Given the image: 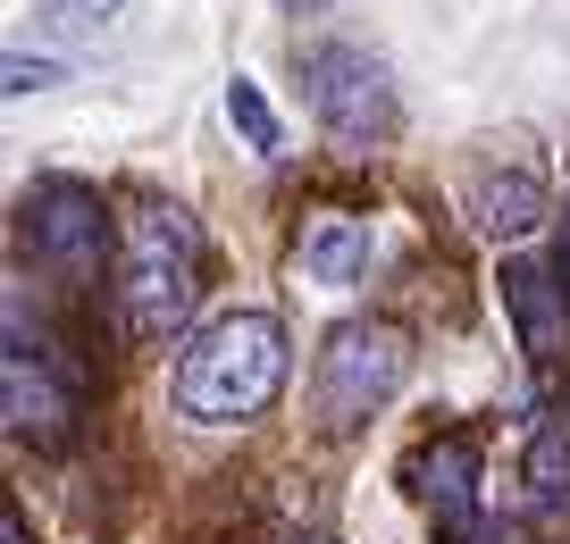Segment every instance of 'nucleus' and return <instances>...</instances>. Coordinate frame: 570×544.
Listing matches in <instances>:
<instances>
[{
	"instance_id": "nucleus-13",
	"label": "nucleus",
	"mask_w": 570,
	"mask_h": 544,
	"mask_svg": "<svg viewBox=\"0 0 570 544\" xmlns=\"http://www.w3.org/2000/svg\"><path fill=\"white\" fill-rule=\"evenodd\" d=\"M227 118H235V135H244L252 142V151H277V142H285V126H277V109H268V92L261 85H252V76H235V85H227Z\"/></svg>"
},
{
	"instance_id": "nucleus-10",
	"label": "nucleus",
	"mask_w": 570,
	"mask_h": 544,
	"mask_svg": "<svg viewBox=\"0 0 570 544\" xmlns=\"http://www.w3.org/2000/svg\"><path fill=\"white\" fill-rule=\"evenodd\" d=\"M470 218H479V235L512 244V235H529L537 218H546V185H537L529 168H512V176H479V185H470Z\"/></svg>"
},
{
	"instance_id": "nucleus-16",
	"label": "nucleus",
	"mask_w": 570,
	"mask_h": 544,
	"mask_svg": "<svg viewBox=\"0 0 570 544\" xmlns=\"http://www.w3.org/2000/svg\"><path fill=\"white\" fill-rule=\"evenodd\" d=\"M562 277H570V218H562Z\"/></svg>"
},
{
	"instance_id": "nucleus-17",
	"label": "nucleus",
	"mask_w": 570,
	"mask_h": 544,
	"mask_svg": "<svg viewBox=\"0 0 570 544\" xmlns=\"http://www.w3.org/2000/svg\"><path fill=\"white\" fill-rule=\"evenodd\" d=\"M303 544H336V536H303Z\"/></svg>"
},
{
	"instance_id": "nucleus-6",
	"label": "nucleus",
	"mask_w": 570,
	"mask_h": 544,
	"mask_svg": "<svg viewBox=\"0 0 570 544\" xmlns=\"http://www.w3.org/2000/svg\"><path fill=\"white\" fill-rule=\"evenodd\" d=\"M26 235H35V251L59 277H101V201L85 185H35Z\"/></svg>"
},
{
	"instance_id": "nucleus-9",
	"label": "nucleus",
	"mask_w": 570,
	"mask_h": 544,
	"mask_svg": "<svg viewBox=\"0 0 570 544\" xmlns=\"http://www.w3.org/2000/svg\"><path fill=\"white\" fill-rule=\"evenodd\" d=\"M370 251H377V235H370L361 210H320V218H303L294 268H303L311 285H327V294H344V285L370 277Z\"/></svg>"
},
{
	"instance_id": "nucleus-15",
	"label": "nucleus",
	"mask_w": 570,
	"mask_h": 544,
	"mask_svg": "<svg viewBox=\"0 0 570 544\" xmlns=\"http://www.w3.org/2000/svg\"><path fill=\"white\" fill-rule=\"evenodd\" d=\"M0 544H26V520H18V511H0Z\"/></svg>"
},
{
	"instance_id": "nucleus-2",
	"label": "nucleus",
	"mask_w": 570,
	"mask_h": 544,
	"mask_svg": "<svg viewBox=\"0 0 570 544\" xmlns=\"http://www.w3.org/2000/svg\"><path fill=\"white\" fill-rule=\"evenodd\" d=\"M202 294V227L177 201H135L118 218V318L135 344H168Z\"/></svg>"
},
{
	"instance_id": "nucleus-5",
	"label": "nucleus",
	"mask_w": 570,
	"mask_h": 544,
	"mask_svg": "<svg viewBox=\"0 0 570 544\" xmlns=\"http://www.w3.org/2000/svg\"><path fill=\"white\" fill-rule=\"evenodd\" d=\"M303 92H311V109H320V126L336 142H353V151H370V142L394 135V85L353 42H320V51L303 59Z\"/></svg>"
},
{
	"instance_id": "nucleus-1",
	"label": "nucleus",
	"mask_w": 570,
	"mask_h": 544,
	"mask_svg": "<svg viewBox=\"0 0 570 544\" xmlns=\"http://www.w3.org/2000/svg\"><path fill=\"white\" fill-rule=\"evenodd\" d=\"M285 327L268 310H227L210 318V327L194 335V344L177 352V377H168V394H177V411L194 427H252L277 411L285 394Z\"/></svg>"
},
{
	"instance_id": "nucleus-12",
	"label": "nucleus",
	"mask_w": 570,
	"mask_h": 544,
	"mask_svg": "<svg viewBox=\"0 0 570 544\" xmlns=\"http://www.w3.org/2000/svg\"><path fill=\"white\" fill-rule=\"evenodd\" d=\"M126 0H35V26L51 42H101L109 26H118Z\"/></svg>"
},
{
	"instance_id": "nucleus-14",
	"label": "nucleus",
	"mask_w": 570,
	"mask_h": 544,
	"mask_svg": "<svg viewBox=\"0 0 570 544\" xmlns=\"http://www.w3.org/2000/svg\"><path fill=\"white\" fill-rule=\"evenodd\" d=\"M0 76H9V92H18V101H26V92L68 85V68H59V59H26V51H9V68H0Z\"/></svg>"
},
{
	"instance_id": "nucleus-8",
	"label": "nucleus",
	"mask_w": 570,
	"mask_h": 544,
	"mask_svg": "<svg viewBox=\"0 0 570 544\" xmlns=\"http://www.w3.org/2000/svg\"><path fill=\"white\" fill-rule=\"evenodd\" d=\"M411 486H420L436 536L470 544V527H479V436H436L420 461H411Z\"/></svg>"
},
{
	"instance_id": "nucleus-11",
	"label": "nucleus",
	"mask_w": 570,
	"mask_h": 544,
	"mask_svg": "<svg viewBox=\"0 0 570 544\" xmlns=\"http://www.w3.org/2000/svg\"><path fill=\"white\" fill-rule=\"evenodd\" d=\"M520 486H529V520H562L570 511V427H537L529 461H520Z\"/></svg>"
},
{
	"instance_id": "nucleus-4",
	"label": "nucleus",
	"mask_w": 570,
	"mask_h": 544,
	"mask_svg": "<svg viewBox=\"0 0 570 544\" xmlns=\"http://www.w3.org/2000/svg\"><path fill=\"white\" fill-rule=\"evenodd\" d=\"M0 419L18 444H59L76 427V377L42 335H26L18 301H9V352H0Z\"/></svg>"
},
{
	"instance_id": "nucleus-7",
	"label": "nucleus",
	"mask_w": 570,
	"mask_h": 544,
	"mask_svg": "<svg viewBox=\"0 0 570 544\" xmlns=\"http://www.w3.org/2000/svg\"><path fill=\"white\" fill-rule=\"evenodd\" d=\"M503 310H512V335L537 369H553L570 352V277L546 260H503Z\"/></svg>"
},
{
	"instance_id": "nucleus-3",
	"label": "nucleus",
	"mask_w": 570,
	"mask_h": 544,
	"mask_svg": "<svg viewBox=\"0 0 570 544\" xmlns=\"http://www.w3.org/2000/svg\"><path fill=\"white\" fill-rule=\"evenodd\" d=\"M403 386H411V335L394 318H344V327H327L320 360H311V411H320L327 436L370 427Z\"/></svg>"
}]
</instances>
